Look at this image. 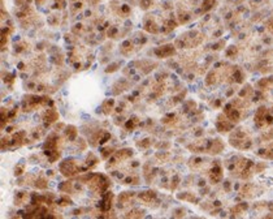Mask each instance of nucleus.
<instances>
[{
  "label": "nucleus",
  "mask_w": 273,
  "mask_h": 219,
  "mask_svg": "<svg viewBox=\"0 0 273 219\" xmlns=\"http://www.w3.org/2000/svg\"><path fill=\"white\" fill-rule=\"evenodd\" d=\"M75 171H77V167L72 161H65L61 164V172L64 175H73L75 174Z\"/></svg>",
  "instance_id": "nucleus-1"
},
{
  "label": "nucleus",
  "mask_w": 273,
  "mask_h": 219,
  "mask_svg": "<svg viewBox=\"0 0 273 219\" xmlns=\"http://www.w3.org/2000/svg\"><path fill=\"white\" fill-rule=\"evenodd\" d=\"M173 52H174L173 46H164V47L156 50V55H159V56H168V55H172Z\"/></svg>",
  "instance_id": "nucleus-2"
},
{
  "label": "nucleus",
  "mask_w": 273,
  "mask_h": 219,
  "mask_svg": "<svg viewBox=\"0 0 273 219\" xmlns=\"http://www.w3.org/2000/svg\"><path fill=\"white\" fill-rule=\"evenodd\" d=\"M155 192H152V191H148V192H143V193H140L139 194V197L142 198L143 201H146V202H148L151 201L152 198H155Z\"/></svg>",
  "instance_id": "nucleus-3"
},
{
  "label": "nucleus",
  "mask_w": 273,
  "mask_h": 219,
  "mask_svg": "<svg viewBox=\"0 0 273 219\" xmlns=\"http://www.w3.org/2000/svg\"><path fill=\"white\" fill-rule=\"evenodd\" d=\"M57 117H59V115L55 112V111H52V110H50V111H47V112H46V120L48 119V122H55Z\"/></svg>",
  "instance_id": "nucleus-4"
},
{
  "label": "nucleus",
  "mask_w": 273,
  "mask_h": 219,
  "mask_svg": "<svg viewBox=\"0 0 273 219\" xmlns=\"http://www.w3.org/2000/svg\"><path fill=\"white\" fill-rule=\"evenodd\" d=\"M35 185H37L38 188H46V187H47V183L41 179V180H38L37 183H35Z\"/></svg>",
  "instance_id": "nucleus-5"
}]
</instances>
